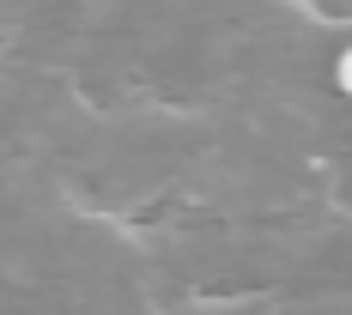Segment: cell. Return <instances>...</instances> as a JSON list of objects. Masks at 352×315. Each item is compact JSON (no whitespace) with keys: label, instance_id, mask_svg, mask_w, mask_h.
<instances>
[{"label":"cell","instance_id":"1","mask_svg":"<svg viewBox=\"0 0 352 315\" xmlns=\"http://www.w3.org/2000/svg\"><path fill=\"white\" fill-rule=\"evenodd\" d=\"M340 91H346V97H352V49H346V55H340Z\"/></svg>","mask_w":352,"mask_h":315}]
</instances>
